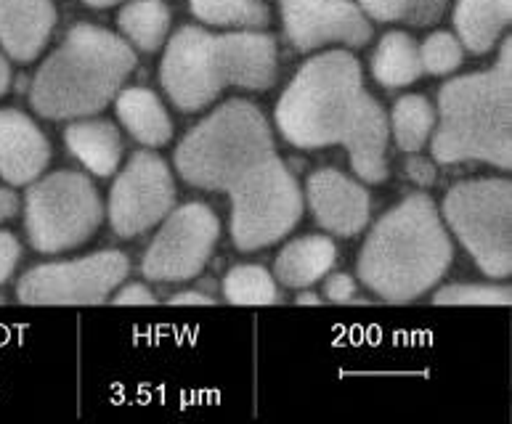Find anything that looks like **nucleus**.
<instances>
[{
	"mask_svg": "<svg viewBox=\"0 0 512 424\" xmlns=\"http://www.w3.org/2000/svg\"><path fill=\"white\" fill-rule=\"evenodd\" d=\"M176 170L189 186L226 194L237 250L282 242L303 218L295 175L276 154L266 114L231 99L194 125L176 149Z\"/></svg>",
	"mask_w": 512,
	"mask_h": 424,
	"instance_id": "f257e3e1",
	"label": "nucleus"
},
{
	"mask_svg": "<svg viewBox=\"0 0 512 424\" xmlns=\"http://www.w3.org/2000/svg\"><path fill=\"white\" fill-rule=\"evenodd\" d=\"M276 128L298 149L343 146L361 181H388V114L348 51L319 53L300 67L276 104Z\"/></svg>",
	"mask_w": 512,
	"mask_h": 424,
	"instance_id": "f03ea898",
	"label": "nucleus"
},
{
	"mask_svg": "<svg viewBox=\"0 0 512 424\" xmlns=\"http://www.w3.org/2000/svg\"><path fill=\"white\" fill-rule=\"evenodd\" d=\"M451 258L454 247L436 202L409 194L369 231L359 252V279L385 303L404 305L436 287Z\"/></svg>",
	"mask_w": 512,
	"mask_h": 424,
	"instance_id": "7ed1b4c3",
	"label": "nucleus"
},
{
	"mask_svg": "<svg viewBox=\"0 0 512 424\" xmlns=\"http://www.w3.org/2000/svg\"><path fill=\"white\" fill-rule=\"evenodd\" d=\"M276 40L263 32L213 35L184 27L173 35L160 64V83L178 112H202L226 88L268 91L276 83Z\"/></svg>",
	"mask_w": 512,
	"mask_h": 424,
	"instance_id": "20e7f679",
	"label": "nucleus"
},
{
	"mask_svg": "<svg viewBox=\"0 0 512 424\" xmlns=\"http://www.w3.org/2000/svg\"><path fill=\"white\" fill-rule=\"evenodd\" d=\"M441 122L430 152L441 165L486 162L512 167V43H502L494 67L462 75L438 93Z\"/></svg>",
	"mask_w": 512,
	"mask_h": 424,
	"instance_id": "39448f33",
	"label": "nucleus"
},
{
	"mask_svg": "<svg viewBox=\"0 0 512 424\" xmlns=\"http://www.w3.org/2000/svg\"><path fill=\"white\" fill-rule=\"evenodd\" d=\"M136 67V53L115 32L77 24L30 85L32 109L46 120H83L117 99Z\"/></svg>",
	"mask_w": 512,
	"mask_h": 424,
	"instance_id": "423d86ee",
	"label": "nucleus"
},
{
	"mask_svg": "<svg viewBox=\"0 0 512 424\" xmlns=\"http://www.w3.org/2000/svg\"><path fill=\"white\" fill-rule=\"evenodd\" d=\"M444 220L489 279L512 273V183L481 178L457 183L444 199Z\"/></svg>",
	"mask_w": 512,
	"mask_h": 424,
	"instance_id": "0eeeda50",
	"label": "nucleus"
},
{
	"mask_svg": "<svg viewBox=\"0 0 512 424\" xmlns=\"http://www.w3.org/2000/svg\"><path fill=\"white\" fill-rule=\"evenodd\" d=\"M24 212L30 244L43 255L75 250L99 231L104 220V205L91 178L72 170L32 181Z\"/></svg>",
	"mask_w": 512,
	"mask_h": 424,
	"instance_id": "6e6552de",
	"label": "nucleus"
},
{
	"mask_svg": "<svg viewBox=\"0 0 512 424\" xmlns=\"http://www.w3.org/2000/svg\"><path fill=\"white\" fill-rule=\"evenodd\" d=\"M123 252L104 250L69 263H46L19 279L16 297L27 305H101L125 279Z\"/></svg>",
	"mask_w": 512,
	"mask_h": 424,
	"instance_id": "1a4fd4ad",
	"label": "nucleus"
},
{
	"mask_svg": "<svg viewBox=\"0 0 512 424\" xmlns=\"http://www.w3.org/2000/svg\"><path fill=\"white\" fill-rule=\"evenodd\" d=\"M165 223L149 244L141 263V273L149 281H189L202 273L215 242L221 236V223L210 207L192 202L165 215Z\"/></svg>",
	"mask_w": 512,
	"mask_h": 424,
	"instance_id": "9d476101",
	"label": "nucleus"
},
{
	"mask_svg": "<svg viewBox=\"0 0 512 424\" xmlns=\"http://www.w3.org/2000/svg\"><path fill=\"white\" fill-rule=\"evenodd\" d=\"M176 205V183L165 159L154 152H136L109 191V223L123 239L157 226Z\"/></svg>",
	"mask_w": 512,
	"mask_h": 424,
	"instance_id": "9b49d317",
	"label": "nucleus"
},
{
	"mask_svg": "<svg viewBox=\"0 0 512 424\" xmlns=\"http://www.w3.org/2000/svg\"><path fill=\"white\" fill-rule=\"evenodd\" d=\"M287 40L300 53L316 51L329 43L367 46L372 24L351 0H279Z\"/></svg>",
	"mask_w": 512,
	"mask_h": 424,
	"instance_id": "f8f14e48",
	"label": "nucleus"
},
{
	"mask_svg": "<svg viewBox=\"0 0 512 424\" xmlns=\"http://www.w3.org/2000/svg\"><path fill=\"white\" fill-rule=\"evenodd\" d=\"M306 197L316 223L335 236H356L369 223L372 199L359 181L324 167L308 175Z\"/></svg>",
	"mask_w": 512,
	"mask_h": 424,
	"instance_id": "ddd939ff",
	"label": "nucleus"
},
{
	"mask_svg": "<svg viewBox=\"0 0 512 424\" xmlns=\"http://www.w3.org/2000/svg\"><path fill=\"white\" fill-rule=\"evenodd\" d=\"M51 162V144L40 128L16 109H0V178L11 186L38 181Z\"/></svg>",
	"mask_w": 512,
	"mask_h": 424,
	"instance_id": "4468645a",
	"label": "nucleus"
},
{
	"mask_svg": "<svg viewBox=\"0 0 512 424\" xmlns=\"http://www.w3.org/2000/svg\"><path fill=\"white\" fill-rule=\"evenodd\" d=\"M54 27V0H0V46L11 59H38Z\"/></svg>",
	"mask_w": 512,
	"mask_h": 424,
	"instance_id": "2eb2a0df",
	"label": "nucleus"
},
{
	"mask_svg": "<svg viewBox=\"0 0 512 424\" xmlns=\"http://www.w3.org/2000/svg\"><path fill=\"white\" fill-rule=\"evenodd\" d=\"M512 19V0H457L454 27L459 43L475 56L494 51Z\"/></svg>",
	"mask_w": 512,
	"mask_h": 424,
	"instance_id": "dca6fc26",
	"label": "nucleus"
},
{
	"mask_svg": "<svg viewBox=\"0 0 512 424\" xmlns=\"http://www.w3.org/2000/svg\"><path fill=\"white\" fill-rule=\"evenodd\" d=\"M337 260V247L327 236H300L279 252L274 276L290 289H306L324 279Z\"/></svg>",
	"mask_w": 512,
	"mask_h": 424,
	"instance_id": "f3484780",
	"label": "nucleus"
},
{
	"mask_svg": "<svg viewBox=\"0 0 512 424\" xmlns=\"http://www.w3.org/2000/svg\"><path fill=\"white\" fill-rule=\"evenodd\" d=\"M64 141H67L72 157L80 159L88 173L99 175V178H109L112 173H117L120 159H123V138L112 122H75L64 133Z\"/></svg>",
	"mask_w": 512,
	"mask_h": 424,
	"instance_id": "a211bd4d",
	"label": "nucleus"
},
{
	"mask_svg": "<svg viewBox=\"0 0 512 424\" xmlns=\"http://www.w3.org/2000/svg\"><path fill=\"white\" fill-rule=\"evenodd\" d=\"M115 106L120 122L138 144L160 149L173 138V122L168 117V109L157 99V93L146 88H125L117 93Z\"/></svg>",
	"mask_w": 512,
	"mask_h": 424,
	"instance_id": "6ab92c4d",
	"label": "nucleus"
},
{
	"mask_svg": "<svg viewBox=\"0 0 512 424\" xmlns=\"http://www.w3.org/2000/svg\"><path fill=\"white\" fill-rule=\"evenodd\" d=\"M372 75L383 88L412 85L422 75L420 46L406 32H388L372 56Z\"/></svg>",
	"mask_w": 512,
	"mask_h": 424,
	"instance_id": "aec40b11",
	"label": "nucleus"
},
{
	"mask_svg": "<svg viewBox=\"0 0 512 424\" xmlns=\"http://www.w3.org/2000/svg\"><path fill=\"white\" fill-rule=\"evenodd\" d=\"M120 30L136 48L146 53L160 51L168 40L170 11L162 0H130L117 16Z\"/></svg>",
	"mask_w": 512,
	"mask_h": 424,
	"instance_id": "412c9836",
	"label": "nucleus"
},
{
	"mask_svg": "<svg viewBox=\"0 0 512 424\" xmlns=\"http://www.w3.org/2000/svg\"><path fill=\"white\" fill-rule=\"evenodd\" d=\"M388 125L393 138H396L398 149L406 154H417L422 146L428 144V138L433 136L436 112L422 96H404L393 106Z\"/></svg>",
	"mask_w": 512,
	"mask_h": 424,
	"instance_id": "4be33fe9",
	"label": "nucleus"
},
{
	"mask_svg": "<svg viewBox=\"0 0 512 424\" xmlns=\"http://www.w3.org/2000/svg\"><path fill=\"white\" fill-rule=\"evenodd\" d=\"M197 19L213 27L260 30L268 24V8L260 0H189Z\"/></svg>",
	"mask_w": 512,
	"mask_h": 424,
	"instance_id": "5701e85b",
	"label": "nucleus"
},
{
	"mask_svg": "<svg viewBox=\"0 0 512 424\" xmlns=\"http://www.w3.org/2000/svg\"><path fill=\"white\" fill-rule=\"evenodd\" d=\"M223 295L231 305H274L279 289L274 276L260 265H237L223 279Z\"/></svg>",
	"mask_w": 512,
	"mask_h": 424,
	"instance_id": "b1692460",
	"label": "nucleus"
},
{
	"mask_svg": "<svg viewBox=\"0 0 512 424\" xmlns=\"http://www.w3.org/2000/svg\"><path fill=\"white\" fill-rule=\"evenodd\" d=\"M361 11L377 22H401L430 27L446 11V0H359Z\"/></svg>",
	"mask_w": 512,
	"mask_h": 424,
	"instance_id": "393cba45",
	"label": "nucleus"
},
{
	"mask_svg": "<svg viewBox=\"0 0 512 424\" xmlns=\"http://www.w3.org/2000/svg\"><path fill=\"white\" fill-rule=\"evenodd\" d=\"M436 305H510L512 292L502 284H449L433 295Z\"/></svg>",
	"mask_w": 512,
	"mask_h": 424,
	"instance_id": "a878e982",
	"label": "nucleus"
},
{
	"mask_svg": "<svg viewBox=\"0 0 512 424\" xmlns=\"http://www.w3.org/2000/svg\"><path fill=\"white\" fill-rule=\"evenodd\" d=\"M462 56H465L462 43L454 35H449V32H436L420 48L422 72L436 77L451 75L462 64Z\"/></svg>",
	"mask_w": 512,
	"mask_h": 424,
	"instance_id": "bb28decb",
	"label": "nucleus"
},
{
	"mask_svg": "<svg viewBox=\"0 0 512 424\" xmlns=\"http://www.w3.org/2000/svg\"><path fill=\"white\" fill-rule=\"evenodd\" d=\"M19 255H22V247L16 242V236L8 234V231H0V284H6L14 276Z\"/></svg>",
	"mask_w": 512,
	"mask_h": 424,
	"instance_id": "cd10ccee",
	"label": "nucleus"
},
{
	"mask_svg": "<svg viewBox=\"0 0 512 424\" xmlns=\"http://www.w3.org/2000/svg\"><path fill=\"white\" fill-rule=\"evenodd\" d=\"M356 292H359V287H356V281H353L348 273H335V276H329L327 284H324V295H327V300H332V303H353V300H356Z\"/></svg>",
	"mask_w": 512,
	"mask_h": 424,
	"instance_id": "c85d7f7f",
	"label": "nucleus"
},
{
	"mask_svg": "<svg viewBox=\"0 0 512 424\" xmlns=\"http://www.w3.org/2000/svg\"><path fill=\"white\" fill-rule=\"evenodd\" d=\"M112 303L115 305H154L157 300H154L152 292L146 289V284H128V287H123L120 292H117Z\"/></svg>",
	"mask_w": 512,
	"mask_h": 424,
	"instance_id": "c756f323",
	"label": "nucleus"
},
{
	"mask_svg": "<svg viewBox=\"0 0 512 424\" xmlns=\"http://www.w3.org/2000/svg\"><path fill=\"white\" fill-rule=\"evenodd\" d=\"M406 175L412 178L417 186H433L436 183V167L430 165L428 159H422V157H414L406 162Z\"/></svg>",
	"mask_w": 512,
	"mask_h": 424,
	"instance_id": "7c9ffc66",
	"label": "nucleus"
},
{
	"mask_svg": "<svg viewBox=\"0 0 512 424\" xmlns=\"http://www.w3.org/2000/svg\"><path fill=\"white\" fill-rule=\"evenodd\" d=\"M16 212H19V197L6 186H0V220H11Z\"/></svg>",
	"mask_w": 512,
	"mask_h": 424,
	"instance_id": "2f4dec72",
	"label": "nucleus"
},
{
	"mask_svg": "<svg viewBox=\"0 0 512 424\" xmlns=\"http://www.w3.org/2000/svg\"><path fill=\"white\" fill-rule=\"evenodd\" d=\"M215 300L210 295H202V292H178V295L170 297V305H213Z\"/></svg>",
	"mask_w": 512,
	"mask_h": 424,
	"instance_id": "473e14b6",
	"label": "nucleus"
},
{
	"mask_svg": "<svg viewBox=\"0 0 512 424\" xmlns=\"http://www.w3.org/2000/svg\"><path fill=\"white\" fill-rule=\"evenodd\" d=\"M8 83H11V69H8L6 59L0 56V96L8 91Z\"/></svg>",
	"mask_w": 512,
	"mask_h": 424,
	"instance_id": "72a5a7b5",
	"label": "nucleus"
},
{
	"mask_svg": "<svg viewBox=\"0 0 512 424\" xmlns=\"http://www.w3.org/2000/svg\"><path fill=\"white\" fill-rule=\"evenodd\" d=\"M83 3H88L91 8H112L117 3H125V0H83Z\"/></svg>",
	"mask_w": 512,
	"mask_h": 424,
	"instance_id": "f704fd0d",
	"label": "nucleus"
},
{
	"mask_svg": "<svg viewBox=\"0 0 512 424\" xmlns=\"http://www.w3.org/2000/svg\"><path fill=\"white\" fill-rule=\"evenodd\" d=\"M321 300L316 295H311V292H306V295L298 297V305H319Z\"/></svg>",
	"mask_w": 512,
	"mask_h": 424,
	"instance_id": "c9c22d12",
	"label": "nucleus"
},
{
	"mask_svg": "<svg viewBox=\"0 0 512 424\" xmlns=\"http://www.w3.org/2000/svg\"><path fill=\"white\" fill-rule=\"evenodd\" d=\"M0 303H3V297H0Z\"/></svg>",
	"mask_w": 512,
	"mask_h": 424,
	"instance_id": "e433bc0d",
	"label": "nucleus"
}]
</instances>
